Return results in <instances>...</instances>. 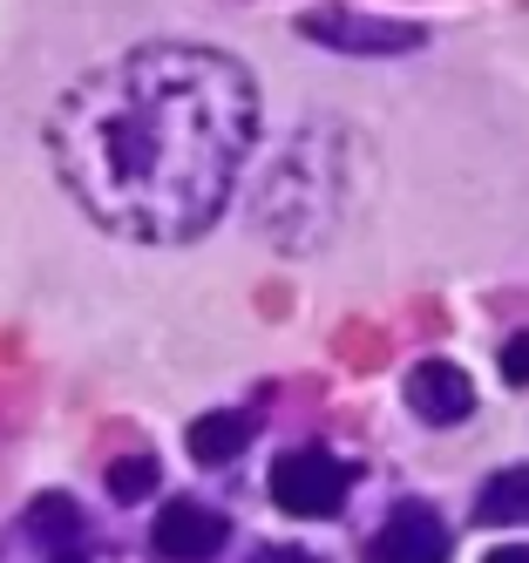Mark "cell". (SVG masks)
Segmentation results:
<instances>
[{"mask_svg": "<svg viewBox=\"0 0 529 563\" xmlns=\"http://www.w3.org/2000/svg\"><path fill=\"white\" fill-rule=\"evenodd\" d=\"M258 136V89L231 55L150 42L89 68L48 115L68 197L115 238L184 245L224 218Z\"/></svg>", "mask_w": 529, "mask_h": 563, "instance_id": "cell-1", "label": "cell"}, {"mask_svg": "<svg viewBox=\"0 0 529 563\" xmlns=\"http://www.w3.org/2000/svg\"><path fill=\"white\" fill-rule=\"evenodd\" d=\"M346 489H353V468L326 449H299L272 468V503L285 516H333L346 503Z\"/></svg>", "mask_w": 529, "mask_h": 563, "instance_id": "cell-2", "label": "cell"}, {"mask_svg": "<svg viewBox=\"0 0 529 563\" xmlns=\"http://www.w3.org/2000/svg\"><path fill=\"white\" fill-rule=\"evenodd\" d=\"M299 34L319 48H340V55H407V48L428 42L415 21H374V14H346V8L299 14Z\"/></svg>", "mask_w": 529, "mask_h": 563, "instance_id": "cell-3", "label": "cell"}, {"mask_svg": "<svg viewBox=\"0 0 529 563\" xmlns=\"http://www.w3.org/2000/svg\"><path fill=\"white\" fill-rule=\"evenodd\" d=\"M366 563H448V522L428 503H400L366 543Z\"/></svg>", "mask_w": 529, "mask_h": 563, "instance_id": "cell-4", "label": "cell"}, {"mask_svg": "<svg viewBox=\"0 0 529 563\" xmlns=\"http://www.w3.org/2000/svg\"><path fill=\"white\" fill-rule=\"evenodd\" d=\"M224 537H231V522L218 509H203V503H170L156 516V530H150L163 563H211L224 550Z\"/></svg>", "mask_w": 529, "mask_h": 563, "instance_id": "cell-5", "label": "cell"}, {"mask_svg": "<svg viewBox=\"0 0 529 563\" xmlns=\"http://www.w3.org/2000/svg\"><path fill=\"white\" fill-rule=\"evenodd\" d=\"M407 408H415L428 428H455L475 415V380L455 367V360H421L407 374Z\"/></svg>", "mask_w": 529, "mask_h": 563, "instance_id": "cell-6", "label": "cell"}, {"mask_svg": "<svg viewBox=\"0 0 529 563\" xmlns=\"http://www.w3.org/2000/svg\"><path fill=\"white\" fill-rule=\"evenodd\" d=\"M475 522L482 530H516V522H529V462L516 468H496L475 489Z\"/></svg>", "mask_w": 529, "mask_h": 563, "instance_id": "cell-7", "label": "cell"}, {"mask_svg": "<svg viewBox=\"0 0 529 563\" xmlns=\"http://www.w3.org/2000/svg\"><path fill=\"white\" fill-rule=\"evenodd\" d=\"M252 434H258V421H252V415L224 408V415H197L184 441H190V455H197L203 468H218V462H231V455L252 449Z\"/></svg>", "mask_w": 529, "mask_h": 563, "instance_id": "cell-8", "label": "cell"}, {"mask_svg": "<svg viewBox=\"0 0 529 563\" xmlns=\"http://www.w3.org/2000/svg\"><path fill=\"white\" fill-rule=\"evenodd\" d=\"M27 530H34L41 543L68 550V543H81V509H75L68 496H34V503H27Z\"/></svg>", "mask_w": 529, "mask_h": 563, "instance_id": "cell-9", "label": "cell"}, {"mask_svg": "<svg viewBox=\"0 0 529 563\" xmlns=\"http://www.w3.org/2000/svg\"><path fill=\"white\" fill-rule=\"evenodd\" d=\"M150 489H156V462L150 455H115L109 462V496L115 503H143Z\"/></svg>", "mask_w": 529, "mask_h": 563, "instance_id": "cell-10", "label": "cell"}, {"mask_svg": "<svg viewBox=\"0 0 529 563\" xmlns=\"http://www.w3.org/2000/svg\"><path fill=\"white\" fill-rule=\"evenodd\" d=\"M503 380H509V387H529V333H516V340L503 346Z\"/></svg>", "mask_w": 529, "mask_h": 563, "instance_id": "cell-11", "label": "cell"}, {"mask_svg": "<svg viewBox=\"0 0 529 563\" xmlns=\"http://www.w3.org/2000/svg\"><path fill=\"white\" fill-rule=\"evenodd\" d=\"M252 563H319V556H306V550H258Z\"/></svg>", "mask_w": 529, "mask_h": 563, "instance_id": "cell-12", "label": "cell"}, {"mask_svg": "<svg viewBox=\"0 0 529 563\" xmlns=\"http://www.w3.org/2000/svg\"><path fill=\"white\" fill-rule=\"evenodd\" d=\"M482 563H529V550H516V543H509V550H488Z\"/></svg>", "mask_w": 529, "mask_h": 563, "instance_id": "cell-13", "label": "cell"}, {"mask_svg": "<svg viewBox=\"0 0 529 563\" xmlns=\"http://www.w3.org/2000/svg\"><path fill=\"white\" fill-rule=\"evenodd\" d=\"M55 563H89V556H81V550L68 543V550H55Z\"/></svg>", "mask_w": 529, "mask_h": 563, "instance_id": "cell-14", "label": "cell"}]
</instances>
